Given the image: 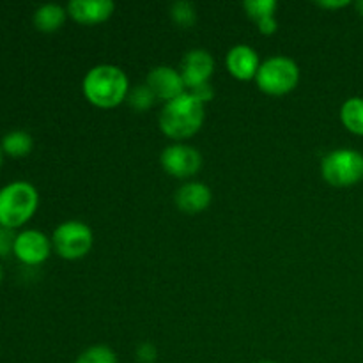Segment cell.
Here are the masks:
<instances>
[{
    "mask_svg": "<svg viewBox=\"0 0 363 363\" xmlns=\"http://www.w3.org/2000/svg\"><path fill=\"white\" fill-rule=\"evenodd\" d=\"M82 92L98 108H116L130 92V80L119 66L99 64L91 67L82 82Z\"/></svg>",
    "mask_w": 363,
    "mask_h": 363,
    "instance_id": "cell-1",
    "label": "cell"
},
{
    "mask_svg": "<svg viewBox=\"0 0 363 363\" xmlns=\"http://www.w3.org/2000/svg\"><path fill=\"white\" fill-rule=\"evenodd\" d=\"M206 119V105L184 92L179 98L165 103L160 112V128L172 140H186L199 133Z\"/></svg>",
    "mask_w": 363,
    "mask_h": 363,
    "instance_id": "cell-2",
    "label": "cell"
},
{
    "mask_svg": "<svg viewBox=\"0 0 363 363\" xmlns=\"http://www.w3.org/2000/svg\"><path fill=\"white\" fill-rule=\"evenodd\" d=\"M39 204V195L28 181H13L0 190V225L7 229L23 225L32 218Z\"/></svg>",
    "mask_w": 363,
    "mask_h": 363,
    "instance_id": "cell-3",
    "label": "cell"
},
{
    "mask_svg": "<svg viewBox=\"0 0 363 363\" xmlns=\"http://www.w3.org/2000/svg\"><path fill=\"white\" fill-rule=\"evenodd\" d=\"M300 82V67L291 57L273 55L261 64L255 84L264 94L284 96L296 89Z\"/></svg>",
    "mask_w": 363,
    "mask_h": 363,
    "instance_id": "cell-4",
    "label": "cell"
},
{
    "mask_svg": "<svg viewBox=\"0 0 363 363\" xmlns=\"http://www.w3.org/2000/svg\"><path fill=\"white\" fill-rule=\"evenodd\" d=\"M321 176L335 188H350L363 179V155L357 149H335L321 160Z\"/></svg>",
    "mask_w": 363,
    "mask_h": 363,
    "instance_id": "cell-5",
    "label": "cell"
},
{
    "mask_svg": "<svg viewBox=\"0 0 363 363\" xmlns=\"http://www.w3.org/2000/svg\"><path fill=\"white\" fill-rule=\"evenodd\" d=\"M92 230L80 220H67L55 227L52 234V245L57 254L67 261H78L91 252Z\"/></svg>",
    "mask_w": 363,
    "mask_h": 363,
    "instance_id": "cell-6",
    "label": "cell"
},
{
    "mask_svg": "<svg viewBox=\"0 0 363 363\" xmlns=\"http://www.w3.org/2000/svg\"><path fill=\"white\" fill-rule=\"evenodd\" d=\"M163 170L177 179H186L195 176L202 169V155L195 147L186 144L167 145L160 156Z\"/></svg>",
    "mask_w": 363,
    "mask_h": 363,
    "instance_id": "cell-7",
    "label": "cell"
},
{
    "mask_svg": "<svg viewBox=\"0 0 363 363\" xmlns=\"http://www.w3.org/2000/svg\"><path fill=\"white\" fill-rule=\"evenodd\" d=\"M13 252L21 262H25V264H41V262H45L46 259L50 257L52 241H50L48 238H46V234H43L41 230L27 229L16 236Z\"/></svg>",
    "mask_w": 363,
    "mask_h": 363,
    "instance_id": "cell-8",
    "label": "cell"
},
{
    "mask_svg": "<svg viewBox=\"0 0 363 363\" xmlns=\"http://www.w3.org/2000/svg\"><path fill=\"white\" fill-rule=\"evenodd\" d=\"M145 85L151 89L156 99H162L165 103L172 101L186 92V85H184L181 73L170 66L152 67L145 78Z\"/></svg>",
    "mask_w": 363,
    "mask_h": 363,
    "instance_id": "cell-9",
    "label": "cell"
},
{
    "mask_svg": "<svg viewBox=\"0 0 363 363\" xmlns=\"http://www.w3.org/2000/svg\"><path fill=\"white\" fill-rule=\"evenodd\" d=\"M215 71V59L208 50L195 48L190 50L181 60V77H183L186 89L197 87L201 84H208Z\"/></svg>",
    "mask_w": 363,
    "mask_h": 363,
    "instance_id": "cell-10",
    "label": "cell"
},
{
    "mask_svg": "<svg viewBox=\"0 0 363 363\" xmlns=\"http://www.w3.org/2000/svg\"><path fill=\"white\" fill-rule=\"evenodd\" d=\"M66 11L78 23L98 25L112 16L116 4L112 0H71Z\"/></svg>",
    "mask_w": 363,
    "mask_h": 363,
    "instance_id": "cell-11",
    "label": "cell"
},
{
    "mask_svg": "<svg viewBox=\"0 0 363 363\" xmlns=\"http://www.w3.org/2000/svg\"><path fill=\"white\" fill-rule=\"evenodd\" d=\"M225 64L229 73L241 82H248L257 77V71L261 67L259 53L248 45L233 46L227 53Z\"/></svg>",
    "mask_w": 363,
    "mask_h": 363,
    "instance_id": "cell-12",
    "label": "cell"
},
{
    "mask_svg": "<svg viewBox=\"0 0 363 363\" xmlns=\"http://www.w3.org/2000/svg\"><path fill=\"white\" fill-rule=\"evenodd\" d=\"M211 199L213 194L208 184L199 183V181H190V183L177 188L174 202H176L179 211L186 213V215H197V213L206 211L209 208Z\"/></svg>",
    "mask_w": 363,
    "mask_h": 363,
    "instance_id": "cell-13",
    "label": "cell"
},
{
    "mask_svg": "<svg viewBox=\"0 0 363 363\" xmlns=\"http://www.w3.org/2000/svg\"><path fill=\"white\" fill-rule=\"evenodd\" d=\"M67 11L59 4H43L35 9L34 23L41 32H55L64 25Z\"/></svg>",
    "mask_w": 363,
    "mask_h": 363,
    "instance_id": "cell-14",
    "label": "cell"
},
{
    "mask_svg": "<svg viewBox=\"0 0 363 363\" xmlns=\"http://www.w3.org/2000/svg\"><path fill=\"white\" fill-rule=\"evenodd\" d=\"M340 121L354 135L363 137V98H350L340 108Z\"/></svg>",
    "mask_w": 363,
    "mask_h": 363,
    "instance_id": "cell-15",
    "label": "cell"
},
{
    "mask_svg": "<svg viewBox=\"0 0 363 363\" xmlns=\"http://www.w3.org/2000/svg\"><path fill=\"white\" fill-rule=\"evenodd\" d=\"M32 147H34V140H32L27 131L14 130L4 135L2 138V149L9 156H14V158H21V156L28 155Z\"/></svg>",
    "mask_w": 363,
    "mask_h": 363,
    "instance_id": "cell-16",
    "label": "cell"
},
{
    "mask_svg": "<svg viewBox=\"0 0 363 363\" xmlns=\"http://www.w3.org/2000/svg\"><path fill=\"white\" fill-rule=\"evenodd\" d=\"M126 101L135 112H145V110H149L155 105L156 98L147 85H137V87L130 89Z\"/></svg>",
    "mask_w": 363,
    "mask_h": 363,
    "instance_id": "cell-17",
    "label": "cell"
},
{
    "mask_svg": "<svg viewBox=\"0 0 363 363\" xmlns=\"http://www.w3.org/2000/svg\"><path fill=\"white\" fill-rule=\"evenodd\" d=\"M243 7L247 11L248 18L257 23V21L266 20V18L275 16L279 4L275 0H247V2H243Z\"/></svg>",
    "mask_w": 363,
    "mask_h": 363,
    "instance_id": "cell-18",
    "label": "cell"
},
{
    "mask_svg": "<svg viewBox=\"0 0 363 363\" xmlns=\"http://www.w3.org/2000/svg\"><path fill=\"white\" fill-rule=\"evenodd\" d=\"M74 363H117V354L113 353L112 347L98 344L82 351Z\"/></svg>",
    "mask_w": 363,
    "mask_h": 363,
    "instance_id": "cell-19",
    "label": "cell"
},
{
    "mask_svg": "<svg viewBox=\"0 0 363 363\" xmlns=\"http://www.w3.org/2000/svg\"><path fill=\"white\" fill-rule=\"evenodd\" d=\"M170 18L179 27L190 28L197 21V13H195L194 4L186 2V0H179V2H174L170 6Z\"/></svg>",
    "mask_w": 363,
    "mask_h": 363,
    "instance_id": "cell-20",
    "label": "cell"
},
{
    "mask_svg": "<svg viewBox=\"0 0 363 363\" xmlns=\"http://www.w3.org/2000/svg\"><path fill=\"white\" fill-rule=\"evenodd\" d=\"M188 92H190L194 98H197L201 103H204V105L206 103L213 101V98H215V91H213V87L209 82L208 84H201V85H197V87L188 89Z\"/></svg>",
    "mask_w": 363,
    "mask_h": 363,
    "instance_id": "cell-21",
    "label": "cell"
},
{
    "mask_svg": "<svg viewBox=\"0 0 363 363\" xmlns=\"http://www.w3.org/2000/svg\"><path fill=\"white\" fill-rule=\"evenodd\" d=\"M158 351L151 342H144L137 347V360L140 363H155Z\"/></svg>",
    "mask_w": 363,
    "mask_h": 363,
    "instance_id": "cell-22",
    "label": "cell"
},
{
    "mask_svg": "<svg viewBox=\"0 0 363 363\" xmlns=\"http://www.w3.org/2000/svg\"><path fill=\"white\" fill-rule=\"evenodd\" d=\"M14 240H16V236L13 234V229L0 225V255H6L7 252L13 250Z\"/></svg>",
    "mask_w": 363,
    "mask_h": 363,
    "instance_id": "cell-23",
    "label": "cell"
},
{
    "mask_svg": "<svg viewBox=\"0 0 363 363\" xmlns=\"http://www.w3.org/2000/svg\"><path fill=\"white\" fill-rule=\"evenodd\" d=\"M257 27H259V32L264 35H272L275 34L277 28H279V23H277V18H266V20H261L257 21Z\"/></svg>",
    "mask_w": 363,
    "mask_h": 363,
    "instance_id": "cell-24",
    "label": "cell"
},
{
    "mask_svg": "<svg viewBox=\"0 0 363 363\" xmlns=\"http://www.w3.org/2000/svg\"><path fill=\"white\" fill-rule=\"evenodd\" d=\"M318 6L325 9H340V7L350 6V0H325V2H318Z\"/></svg>",
    "mask_w": 363,
    "mask_h": 363,
    "instance_id": "cell-25",
    "label": "cell"
},
{
    "mask_svg": "<svg viewBox=\"0 0 363 363\" xmlns=\"http://www.w3.org/2000/svg\"><path fill=\"white\" fill-rule=\"evenodd\" d=\"M357 9H358V13H360L362 16H363V0H360V2H357Z\"/></svg>",
    "mask_w": 363,
    "mask_h": 363,
    "instance_id": "cell-26",
    "label": "cell"
},
{
    "mask_svg": "<svg viewBox=\"0 0 363 363\" xmlns=\"http://www.w3.org/2000/svg\"><path fill=\"white\" fill-rule=\"evenodd\" d=\"M2 277H4V272H2V266H0V280H2Z\"/></svg>",
    "mask_w": 363,
    "mask_h": 363,
    "instance_id": "cell-27",
    "label": "cell"
},
{
    "mask_svg": "<svg viewBox=\"0 0 363 363\" xmlns=\"http://www.w3.org/2000/svg\"><path fill=\"white\" fill-rule=\"evenodd\" d=\"M259 363H277V362H269V360H264V362H259Z\"/></svg>",
    "mask_w": 363,
    "mask_h": 363,
    "instance_id": "cell-28",
    "label": "cell"
},
{
    "mask_svg": "<svg viewBox=\"0 0 363 363\" xmlns=\"http://www.w3.org/2000/svg\"><path fill=\"white\" fill-rule=\"evenodd\" d=\"M0 165H2V151H0Z\"/></svg>",
    "mask_w": 363,
    "mask_h": 363,
    "instance_id": "cell-29",
    "label": "cell"
}]
</instances>
